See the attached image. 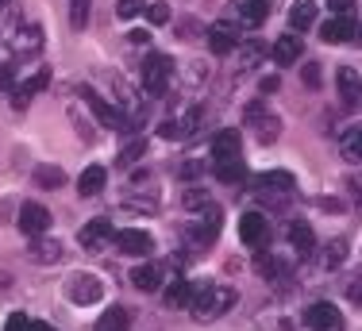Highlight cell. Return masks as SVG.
Here are the masks:
<instances>
[{"label":"cell","instance_id":"obj_5","mask_svg":"<svg viewBox=\"0 0 362 331\" xmlns=\"http://www.w3.org/2000/svg\"><path fill=\"white\" fill-rule=\"evenodd\" d=\"M220 231H223V212H220V204H204L201 216L193 220V228H189V235H193L197 247H212V243L220 239Z\"/></svg>","mask_w":362,"mask_h":331},{"label":"cell","instance_id":"obj_17","mask_svg":"<svg viewBox=\"0 0 362 331\" xmlns=\"http://www.w3.org/2000/svg\"><path fill=\"white\" fill-rule=\"evenodd\" d=\"M255 185L262 189V193H293V189H297V178L286 170H266L255 178Z\"/></svg>","mask_w":362,"mask_h":331},{"label":"cell","instance_id":"obj_20","mask_svg":"<svg viewBox=\"0 0 362 331\" xmlns=\"http://www.w3.org/2000/svg\"><path fill=\"white\" fill-rule=\"evenodd\" d=\"M132 285H135L139 293H154V289H162V266H154V262L135 266V269H132Z\"/></svg>","mask_w":362,"mask_h":331},{"label":"cell","instance_id":"obj_36","mask_svg":"<svg viewBox=\"0 0 362 331\" xmlns=\"http://www.w3.org/2000/svg\"><path fill=\"white\" fill-rule=\"evenodd\" d=\"M343 258H347V239H332L324 247V266L335 269V266H343Z\"/></svg>","mask_w":362,"mask_h":331},{"label":"cell","instance_id":"obj_45","mask_svg":"<svg viewBox=\"0 0 362 331\" xmlns=\"http://www.w3.org/2000/svg\"><path fill=\"white\" fill-rule=\"evenodd\" d=\"M185 77H189V85H201L204 81V62H189Z\"/></svg>","mask_w":362,"mask_h":331},{"label":"cell","instance_id":"obj_43","mask_svg":"<svg viewBox=\"0 0 362 331\" xmlns=\"http://www.w3.org/2000/svg\"><path fill=\"white\" fill-rule=\"evenodd\" d=\"M281 89V77L278 74H266L262 81H258V93H262V97H270V93H278Z\"/></svg>","mask_w":362,"mask_h":331},{"label":"cell","instance_id":"obj_4","mask_svg":"<svg viewBox=\"0 0 362 331\" xmlns=\"http://www.w3.org/2000/svg\"><path fill=\"white\" fill-rule=\"evenodd\" d=\"M66 297H70L74 304H81V308L100 304V297H105V281H100L97 274H70L66 277Z\"/></svg>","mask_w":362,"mask_h":331},{"label":"cell","instance_id":"obj_16","mask_svg":"<svg viewBox=\"0 0 362 331\" xmlns=\"http://www.w3.org/2000/svg\"><path fill=\"white\" fill-rule=\"evenodd\" d=\"M28 258H31V262H39V266H54V262H62V258H66V250H62V243H58V239L39 235V239L28 247Z\"/></svg>","mask_w":362,"mask_h":331},{"label":"cell","instance_id":"obj_42","mask_svg":"<svg viewBox=\"0 0 362 331\" xmlns=\"http://www.w3.org/2000/svg\"><path fill=\"white\" fill-rule=\"evenodd\" d=\"M204 204H212V197L204 193V189H189V193H185V208H193V212H201Z\"/></svg>","mask_w":362,"mask_h":331},{"label":"cell","instance_id":"obj_46","mask_svg":"<svg viewBox=\"0 0 362 331\" xmlns=\"http://www.w3.org/2000/svg\"><path fill=\"white\" fill-rule=\"evenodd\" d=\"M351 4H355V0H327L332 16H347V12H351Z\"/></svg>","mask_w":362,"mask_h":331},{"label":"cell","instance_id":"obj_23","mask_svg":"<svg viewBox=\"0 0 362 331\" xmlns=\"http://www.w3.org/2000/svg\"><path fill=\"white\" fill-rule=\"evenodd\" d=\"M81 100H85V108H93V116L100 120V127H119V112L108 108V104L100 100L93 89H81Z\"/></svg>","mask_w":362,"mask_h":331},{"label":"cell","instance_id":"obj_11","mask_svg":"<svg viewBox=\"0 0 362 331\" xmlns=\"http://www.w3.org/2000/svg\"><path fill=\"white\" fill-rule=\"evenodd\" d=\"M16 228H20L28 239H39V235L50 231V212L42 204H23L20 208V220H16Z\"/></svg>","mask_w":362,"mask_h":331},{"label":"cell","instance_id":"obj_31","mask_svg":"<svg viewBox=\"0 0 362 331\" xmlns=\"http://www.w3.org/2000/svg\"><path fill=\"white\" fill-rule=\"evenodd\" d=\"M35 185L39 189H62L66 185V173L58 166H35Z\"/></svg>","mask_w":362,"mask_h":331},{"label":"cell","instance_id":"obj_13","mask_svg":"<svg viewBox=\"0 0 362 331\" xmlns=\"http://www.w3.org/2000/svg\"><path fill=\"white\" fill-rule=\"evenodd\" d=\"M47 85H50V69H47V66H39L35 74L28 77V81L12 85V104H16V108H28V100H31V97H39V93L47 89Z\"/></svg>","mask_w":362,"mask_h":331},{"label":"cell","instance_id":"obj_29","mask_svg":"<svg viewBox=\"0 0 362 331\" xmlns=\"http://www.w3.org/2000/svg\"><path fill=\"white\" fill-rule=\"evenodd\" d=\"M212 173H216V181H223V185H239V181L247 178V166H243V158L239 162H220V166H212Z\"/></svg>","mask_w":362,"mask_h":331},{"label":"cell","instance_id":"obj_48","mask_svg":"<svg viewBox=\"0 0 362 331\" xmlns=\"http://www.w3.org/2000/svg\"><path fill=\"white\" fill-rule=\"evenodd\" d=\"M4 331H28V316H23V312H16L12 320H8V327Z\"/></svg>","mask_w":362,"mask_h":331},{"label":"cell","instance_id":"obj_34","mask_svg":"<svg viewBox=\"0 0 362 331\" xmlns=\"http://www.w3.org/2000/svg\"><path fill=\"white\" fill-rule=\"evenodd\" d=\"M201 120H204V108H201V104H197V108H189L185 116L177 120V132H181V139L197 135V127H201Z\"/></svg>","mask_w":362,"mask_h":331},{"label":"cell","instance_id":"obj_9","mask_svg":"<svg viewBox=\"0 0 362 331\" xmlns=\"http://www.w3.org/2000/svg\"><path fill=\"white\" fill-rule=\"evenodd\" d=\"M305 327L308 331H339L343 327V316L332 301H316L305 308Z\"/></svg>","mask_w":362,"mask_h":331},{"label":"cell","instance_id":"obj_39","mask_svg":"<svg viewBox=\"0 0 362 331\" xmlns=\"http://www.w3.org/2000/svg\"><path fill=\"white\" fill-rule=\"evenodd\" d=\"M146 8V0H116V16L119 20H132V16H139Z\"/></svg>","mask_w":362,"mask_h":331},{"label":"cell","instance_id":"obj_21","mask_svg":"<svg viewBox=\"0 0 362 331\" xmlns=\"http://www.w3.org/2000/svg\"><path fill=\"white\" fill-rule=\"evenodd\" d=\"M335 143H339V154H343L347 162H358V158H362V127H358V124H347Z\"/></svg>","mask_w":362,"mask_h":331},{"label":"cell","instance_id":"obj_44","mask_svg":"<svg viewBox=\"0 0 362 331\" xmlns=\"http://www.w3.org/2000/svg\"><path fill=\"white\" fill-rule=\"evenodd\" d=\"M70 120L77 124V135H81V139H89V143H93V124H85V120H81V112L70 108Z\"/></svg>","mask_w":362,"mask_h":331},{"label":"cell","instance_id":"obj_32","mask_svg":"<svg viewBox=\"0 0 362 331\" xmlns=\"http://www.w3.org/2000/svg\"><path fill=\"white\" fill-rule=\"evenodd\" d=\"M189 301H193V281L177 277V281L166 289V304H170V308H181V304H189Z\"/></svg>","mask_w":362,"mask_h":331},{"label":"cell","instance_id":"obj_30","mask_svg":"<svg viewBox=\"0 0 362 331\" xmlns=\"http://www.w3.org/2000/svg\"><path fill=\"white\" fill-rule=\"evenodd\" d=\"M112 89H116L119 104H124V108H132V116L139 120V97H135V85L127 81V77H116V81H112Z\"/></svg>","mask_w":362,"mask_h":331},{"label":"cell","instance_id":"obj_49","mask_svg":"<svg viewBox=\"0 0 362 331\" xmlns=\"http://www.w3.org/2000/svg\"><path fill=\"white\" fill-rule=\"evenodd\" d=\"M0 89H12V66H0Z\"/></svg>","mask_w":362,"mask_h":331},{"label":"cell","instance_id":"obj_41","mask_svg":"<svg viewBox=\"0 0 362 331\" xmlns=\"http://www.w3.org/2000/svg\"><path fill=\"white\" fill-rule=\"evenodd\" d=\"M124 208H139V212H158V197H127Z\"/></svg>","mask_w":362,"mask_h":331},{"label":"cell","instance_id":"obj_8","mask_svg":"<svg viewBox=\"0 0 362 331\" xmlns=\"http://www.w3.org/2000/svg\"><path fill=\"white\" fill-rule=\"evenodd\" d=\"M42 28L39 23H16V31L8 35V47L16 50V58H28V54H39L42 50Z\"/></svg>","mask_w":362,"mask_h":331},{"label":"cell","instance_id":"obj_7","mask_svg":"<svg viewBox=\"0 0 362 331\" xmlns=\"http://www.w3.org/2000/svg\"><path fill=\"white\" fill-rule=\"evenodd\" d=\"M239 239H243V247L262 250L266 243H270V220H266L262 212H243V220H239Z\"/></svg>","mask_w":362,"mask_h":331},{"label":"cell","instance_id":"obj_52","mask_svg":"<svg viewBox=\"0 0 362 331\" xmlns=\"http://www.w3.org/2000/svg\"><path fill=\"white\" fill-rule=\"evenodd\" d=\"M4 8H8V0H0V12H4Z\"/></svg>","mask_w":362,"mask_h":331},{"label":"cell","instance_id":"obj_18","mask_svg":"<svg viewBox=\"0 0 362 331\" xmlns=\"http://www.w3.org/2000/svg\"><path fill=\"white\" fill-rule=\"evenodd\" d=\"M316 0H293V8H289V31L297 35V31H308L316 23Z\"/></svg>","mask_w":362,"mask_h":331},{"label":"cell","instance_id":"obj_6","mask_svg":"<svg viewBox=\"0 0 362 331\" xmlns=\"http://www.w3.org/2000/svg\"><path fill=\"white\" fill-rule=\"evenodd\" d=\"M212 166H220V162H239L243 158V135L235 132V127H223V132L212 135Z\"/></svg>","mask_w":362,"mask_h":331},{"label":"cell","instance_id":"obj_27","mask_svg":"<svg viewBox=\"0 0 362 331\" xmlns=\"http://www.w3.org/2000/svg\"><path fill=\"white\" fill-rule=\"evenodd\" d=\"M127 324H132V312L124 304H112L105 316L97 320V331H127Z\"/></svg>","mask_w":362,"mask_h":331},{"label":"cell","instance_id":"obj_38","mask_svg":"<svg viewBox=\"0 0 362 331\" xmlns=\"http://www.w3.org/2000/svg\"><path fill=\"white\" fill-rule=\"evenodd\" d=\"M143 12H146V20H151L154 28H162V23H170V4H162V0H154V4H146Z\"/></svg>","mask_w":362,"mask_h":331},{"label":"cell","instance_id":"obj_24","mask_svg":"<svg viewBox=\"0 0 362 331\" xmlns=\"http://www.w3.org/2000/svg\"><path fill=\"white\" fill-rule=\"evenodd\" d=\"M335 77H339V97H343V108H358V69H355V66H343Z\"/></svg>","mask_w":362,"mask_h":331},{"label":"cell","instance_id":"obj_35","mask_svg":"<svg viewBox=\"0 0 362 331\" xmlns=\"http://www.w3.org/2000/svg\"><path fill=\"white\" fill-rule=\"evenodd\" d=\"M89 12H93V0H70V23L77 31L89 28Z\"/></svg>","mask_w":362,"mask_h":331},{"label":"cell","instance_id":"obj_14","mask_svg":"<svg viewBox=\"0 0 362 331\" xmlns=\"http://www.w3.org/2000/svg\"><path fill=\"white\" fill-rule=\"evenodd\" d=\"M320 39L327 47H343V42L355 39V20L351 16H332V20L320 23Z\"/></svg>","mask_w":362,"mask_h":331},{"label":"cell","instance_id":"obj_10","mask_svg":"<svg viewBox=\"0 0 362 331\" xmlns=\"http://www.w3.org/2000/svg\"><path fill=\"white\" fill-rule=\"evenodd\" d=\"M112 243H116L119 255H127V258H146V255L154 250L151 231H139V228H124V231H116V235H112Z\"/></svg>","mask_w":362,"mask_h":331},{"label":"cell","instance_id":"obj_26","mask_svg":"<svg viewBox=\"0 0 362 331\" xmlns=\"http://www.w3.org/2000/svg\"><path fill=\"white\" fill-rule=\"evenodd\" d=\"M266 16H270V0H243L239 4V23L243 28H262Z\"/></svg>","mask_w":362,"mask_h":331},{"label":"cell","instance_id":"obj_15","mask_svg":"<svg viewBox=\"0 0 362 331\" xmlns=\"http://www.w3.org/2000/svg\"><path fill=\"white\" fill-rule=\"evenodd\" d=\"M112 235H116V228H112L108 220H89L81 231H77V243H81L85 250H100L112 243Z\"/></svg>","mask_w":362,"mask_h":331},{"label":"cell","instance_id":"obj_1","mask_svg":"<svg viewBox=\"0 0 362 331\" xmlns=\"http://www.w3.org/2000/svg\"><path fill=\"white\" fill-rule=\"evenodd\" d=\"M193 316L201 320V324H209V320H220L223 312L235 304V289L231 285H216V281H209V285H193Z\"/></svg>","mask_w":362,"mask_h":331},{"label":"cell","instance_id":"obj_50","mask_svg":"<svg viewBox=\"0 0 362 331\" xmlns=\"http://www.w3.org/2000/svg\"><path fill=\"white\" fill-rule=\"evenodd\" d=\"M132 42H135V47H143V42H151V31H132Z\"/></svg>","mask_w":362,"mask_h":331},{"label":"cell","instance_id":"obj_2","mask_svg":"<svg viewBox=\"0 0 362 331\" xmlns=\"http://www.w3.org/2000/svg\"><path fill=\"white\" fill-rule=\"evenodd\" d=\"M243 124H247V127H255V139H258L262 146H270L274 139L281 135V120L274 116V112H266L262 97H258V100H251V104L243 108Z\"/></svg>","mask_w":362,"mask_h":331},{"label":"cell","instance_id":"obj_33","mask_svg":"<svg viewBox=\"0 0 362 331\" xmlns=\"http://www.w3.org/2000/svg\"><path fill=\"white\" fill-rule=\"evenodd\" d=\"M258 274L270 277V281H278V277L289 274V266L281 262V258H270V255H258Z\"/></svg>","mask_w":362,"mask_h":331},{"label":"cell","instance_id":"obj_25","mask_svg":"<svg viewBox=\"0 0 362 331\" xmlns=\"http://www.w3.org/2000/svg\"><path fill=\"white\" fill-rule=\"evenodd\" d=\"M105 181H108L105 166H89V170L77 178V193H81V197H97V193H105Z\"/></svg>","mask_w":362,"mask_h":331},{"label":"cell","instance_id":"obj_22","mask_svg":"<svg viewBox=\"0 0 362 331\" xmlns=\"http://www.w3.org/2000/svg\"><path fill=\"white\" fill-rule=\"evenodd\" d=\"M235 47H239V39H235V31H231L228 23L209 28V50L212 54H235Z\"/></svg>","mask_w":362,"mask_h":331},{"label":"cell","instance_id":"obj_12","mask_svg":"<svg viewBox=\"0 0 362 331\" xmlns=\"http://www.w3.org/2000/svg\"><path fill=\"white\" fill-rule=\"evenodd\" d=\"M266 54H274V62H278V66H297L300 54H305V42H300V35L286 31V35L274 39V47L266 50Z\"/></svg>","mask_w":362,"mask_h":331},{"label":"cell","instance_id":"obj_19","mask_svg":"<svg viewBox=\"0 0 362 331\" xmlns=\"http://www.w3.org/2000/svg\"><path fill=\"white\" fill-rule=\"evenodd\" d=\"M289 243H293V250H297L300 258H308L316 250V231L308 228L305 220H293L289 223Z\"/></svg>","mask_w":362,"mask_h":331},{"label":"cell","instance_id":"obj_47","mask_svg":"<svg viewBox=\"0 0 362 331\" xmlns=\"http://www.w3.org/2000/svg\"><path fill=\"white\" fill-rule=\"evenodd\" d=\"M158 135H162V139H181V132H177V120H166V124L158 127Z\"/></svg>","mask_w":362,"mask_h":331},{"label":"cell","instance_id":"obj_51","mask_svg":"<svg viewBox=\"0 0 362 331\" xmlns=\"http://www.w3.org/2000/svg\"><path fill=\"white\" fill-rule=\"evenodd\" d=\"M28 331H54V327L42 324V320H28Z\"/></svg>","mask_w":362,"mask_h":331},{"label":"cell","instance_id":"obj_37","mask_svg":"<svg viewBox=\"0 0 362 331\" xmlns=\"http://www.w3.org/2000/svg\"><path fill=\"white\" fill-rule=\"evenodd\" d=\"M143 154H146V143H143V139H132V143L119 151V166H135Z\"/></svg>","mask_w":362,"mask_h":331},{"label":"cell","instance_id":"obj_28","mask_svg":"<svg viewBox=\"0 0 362 331\" xmlns=\"http://www.w3.org/2000/svg\"><path fill=\"white\" fill-rule=\"evenodd\" d=\"M235 50H239V69H243V74H247V69H255L266 58V47L258 39H247L243 47H235Z\"/></svg>","mask_w":362,"mask_h":331},{"label":"cell","instance_id":"obj_3","mask_svg":"<svg viewBox=\"0 0 362 331\" xmlns=\"http://www.w3.org/2000/svg\"><path fill=\"white\" fill-rule=\"evenodd\" d=\"M139 77H143V89L151 93V97H162V93L170 89V77H174V62H170L166 54H146Z\"/></svg>","mask_w":362,"mask_h":331},{"label":"cell","instance_id":"obj_40","mask_svg":"<svg viewBox=\"0 0 362 331\" xmlns=\"http://www.w3.org/2000/svg\"><path fill=\"white\" fill-rule=\"evenodd\" d=\"M300 81H305L308 89H320V81H324L320 62H305V69H300Z\"/></svg>","mask_w":362,"mask_h":331}]
</instances>
